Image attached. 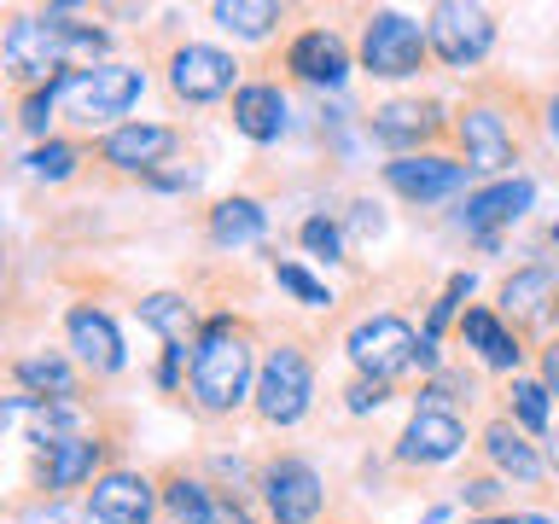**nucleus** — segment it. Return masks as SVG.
Wrapping results in <instances>:
<instances>
[{"label":"nucleus","instance_id":"9d476101","mask_svg":"<svg viewBox=\"0 0 559 524\" xmlns=\"http://www.w3.org/2000/svg\"><path fill=\"white\" fill-rule=\"evenodd\" d=\"M262 501H269L274 524H314L326 507V489H321V472L297 454H280V461L262 466Z\"/></svg>","mask_w":559,"mask_h":524},{"label":"nucleus","instance_id":"c756f323","mask_svg":"<svg viewBox=\"0 0 559 524\" xmlns=\"http://www.w3.org/2000/svg\"><path fill=\"white\" fill-rule=\"evenodd\" d=\"M507 408H513L519 431H548V384L513 379V391H507Z\"/></svg>","mask_w":559,"mask_h":524},{"label":"nucleus","instance_id":"f8f14e48","mask_svg":"<svg viewBox=\"0 0 559 524\" xmlns=\"http://www.w3.org/2000/svg\"><path fill=\"white\" fill-rule=\"evenodd\" d=\"M87 513H94L99 524H152L157 489H152L146 472H129V466L99 472L94 489H87Z\"/></svg>","mask_w":559,"mask_h":524},{"label":"nucleus","instance_id":"9b49d317","mask_svg":"<svg viewBox=\"0 0 559 524\" xmlns=\"http://www.w3.org/2000/svg\"><path fill=\"white\" fill-rule=\"evenodd\" d=\"M181 146V134L164 129V122H122L99 140V164L117 175H157V164Z\"/></svg>","mask_w":559,"mask_h":524},{"label":"nucleus","instance_id":"f3484780","mask_svg":"<svg viewBox=\"0 0 559 524\" xmlns=\"http://www.w3.org/2000/svg\"><path fill=\"white\" fill-rule=\"evenodd\" d=\"M286 70H292L297 82H338L344 70H349L344 35H338V29H326V24L297 29L292 41H286Z\"/></svg>","mask_w":559,"mask_h":524},{"label":"nucleus","instance_id":"aec40b11","mask_svg":"<svg viewBox=\"0 0 559 524\" xmlns=\"http://www.w3.org/2000/svg\"><path fill=\"white\" fill-rule=\"evenodd\" d=\"M105 449L111 443H99V437H59V443H47V461H41V489H76L87 484L99 472L105 461Z\"/></svg>","mask_w":559,"mask_h":524},{"label":"nucleus","instance_id":"4be33fe9","mask_svg":"<svg viewBox=\"0 0 559 524\" xmlns=\"http://www.w3.org/2000/svg\"><path fill=\"white\" fill-rule=\"evenodd\" d=\"M524 210H531V181H496V187L466 192L461 227L466 234H489V227H501V222H519Z\"/></svg>","mask_w":559,"mask_h":524},{"label":"nucleus","instance_id":"6e6552de","mask_svg":"<svg viewBox=\"0 0 559 524\" xmlns=\"http://www.w3.org/2000/svg\"><path fill=\"white\" fill-rule=\"evenodd\" d=\"M454 140H461V152H466V169L501 175V169L519 164L513 122H507V111H501V105H489V99H466L461 105V117H454Z\"/></svg>","mask_w":559,"mask_h":524},{"label":"nucleus","instance_id":"c85d7f7f","mask_svg":"<svg viewBox=\"0 0 559 524\" xmlns=\"http://www.w3.org/2000/svg\"><path fill=\"white\" fill-rule=\"evenodd\" d=\"M76 157H82L76 140H41V146L24 157V169L35 175V181H64V175L76 169Z\"/></svg>","mask_w":559,"mask_h":524},{"label":"nucleus","instance_id":"0eeeda50","mask_svg":"<svg viewBox=\"0 0 559 524\" xmlns=\"http://www.w3.org/2000/svg\"><path fill=\"white\" fill-rule=\"evenodd\" d=\"M164 76H169V94L181 105H210V99L239 94V87H245L234 52L204 47V41H181V47H175L164 59Z\"/></svg>","mask_w":559,"mask_h":524},{"label":"nucleus","instance_id":"7c9ffc66","mask_svg":"<svg viewBox=\"0 0 559 524\" xmlns=\"http://www.w3.org/2000/svg\"><path fill=\"white\" fill-rule=\"evenodd\" d=\"M274 279H280V286H286V291L297 297V303H314V309H326V303H332V291H326L314 274L297 269V262H274Z\"/></svg>","mask_w":559,"mask_h":524},{"label":"nucleus","instance_id":"ddd939ff","mask_svg":"<svg viewBox=\"0 0 559 524\" xmlns=\"http://www.w3.org/2000/svg\"><path fill=\"white\" fill-rule=\"evenodd\" d=\"M384 181L408 204H431V199H449L454 187H466V164L461 157H443V152H414V157H391Z\"/></svg>","mask_w":559,"mask_h":524},{"label":"nucleus","instance_id":"39448f33","mask_svg":"<svg viewBox=\"0 0 559 524\" xmlns=\"http://www.w3.org/2000/svg\"><path fill=\"white\" fill-rule=\"evenodd\" d=\"M426 35H431V59H443L449 70H472V64L489 59V47H496V12L443 0V7L426 12Z\"/></svg>","mask_w":559,"mask_h":524},{"label":"nucleus","instance_id":"a19ab883","mask_svg":"<svg viewBox=\"0 0 559 524\" xmlns=\"http://www.w3.org/2000/svg\"><path fill=\"white\" fill-rule=\"evenodd\" d=\"M513 524H554V519H542V513H513Z\"/></svg>","mask_w":559,"mask_h":524},{"label":"nucleus","instance_id":"c9c22d12","mask_svg":"<svg viewBox=\"0 0 559 524\" xmlns=\"http://www.w3.org/2000/svg\"><path fill=\"white\" fill-rule=\"evenodd\" d=\"M542 384H548V396H559V338L542 349Z\"/></svg>","mask_w":559,"mask_h":524},{"label":"nucleus","instance_id":"20e7f679","mask_svg":"<svg viewBox=\"0 0 559 524\" xmlns=\"http://www.w3.org/2000/svg\"><path fill=\"white\" fill-rule=\"evenodd\" d=\"M314 396V367L297 344H274L257 367V419L262 426H297Z\"/></svg>","mask_w":559,"mask_h":524},{"label":"nucleus","instance_id":"4468645a","mask_svg":"<svg viewBox=\"0 0 559 524\" xmlns=\"http://www.w3.org/2000/svg\"><path fill=\"white\" fill-rule=\"evenodd\" d=\"M461 443H466L461 419L443 414V408H419L408 419V431H402V443H396V461L402 466H443L461 454Z\"/></svg>","mask_w":559,"mask_h":524},{"label":"nucleus","instance_id":"4c0bfd02","mask_svg":"<svg viewBox=\"0 0 559 524\" xmlns=\"http://www.w3.org/2000/svg\"><path fill=\"white\" fill-rule=\"evenodd\" d=\"M210 524H251V513H245L239 501H216V519Z\"/></svg>","mask_w":559,"mask_h":524},{"label":"nucleus","instance_id":"58836bf2","mask_svg":"<svg viewBox=\"0 0 559 524\" xmlns=\"http://www.w3.org/2000/svg\"><path fill=\"white\" fill-rule=\"evenodd\" d=\"M29 524H82V519H76V513H59V507H52V513H35Z\"/></svg>","mask_w":559,"mask_h":524},{"label":"nucleus","instance_id":"b1692460","mask_svg":"<svg viewBox=\"0 0 559 524\" xmlns=\"http://www.w3.org/2000/svg\"><path fill=\"white\" fill-rule=\"evenodd\" d=\"M484 454H489V466H501L507 478H519V484L542 478V454H536V443H524V431L513 426V419H489L484 426Z\"/></svg>","mask_w":559,"mask_h":524},{"label":"nucleus","instance_id":"f257e3e1","mask_svg":"<svg viewBox=\"0 0 559 524\" xmlns=\"http://www.w3.org/2000/svg\"><path fill=\"white\" fill-rule=\"evenodd\" d=\"M187 384H192V408L199 414H234L245 396H257V344H251V326L234 321V314H216L199 338H192V367H187Z\"/></svg>","mask_w":559,"mask_h":524},{"label":"nucleus","instance_id":"412c9836","mask_svg":"<svg viewBox=\"0 0 559 524\" xmlns=\"http://www.w3.org/2000/svg\"><path fill=\"white\" fill-rule=\"evenodd\" d=\"M234 129L245 140H257V146L280 140V129H286V94L274 82H245L234 94Z\"/></svg>","mask_w":559,"mask_h":524},{"label":"nucleus","instance_id":"393cba45","mask_svg":"<svg viewBox=\"0 0 559 524\" xmlns=\"http://www.w3.org/2000/svg\"><path fill=\"white\" fill-rule=\"evenodd\" d=\"M210 17H216L227 35H239V41H262L274 24H286V7H274V0H216Z\"/></svg>","mask_w":559,"mask_h":524},{"label":"nucleus","instance_id":"cd10ccee","mask_svg":"<svg viewBox=\"0 0 559 524\" xmlns=\"http://www.w3.org/2000/svg\"><path fill=\"white\" fill-rule=\"evenodd\" d=\"M140 321H146L152 332H164L169 344H187L192 303H187V297H175V291H152V297H140Z\"/></svg>","mask_w":559,"mask_h":524},{"label":"nucleus","instance_id":"7ed1b4c3","mask_svg":"<svg viewBox=\"0 0 559 524\" xmlns=\"http://www.w3.org/2000/svg\"><path fill=\"white\" fill-rule=\"evenodd\" d=\"M140 76L134 64H94V70H70L64 76V117L82 122V129H99V122H117L129 105L140 99ZM122 129V122H117Z\"/></svg>","mask_w":559,"mask_h":524},{"label":"nucleus","instance_id":"a878e982","mask_svg":"<svg viewBox=\"0 0 559 524\" xmlns=\"http://www.w3.org/2000/svg\"><path fill=\"white\" fill-rule=\"evenodd\" d=\"M157 496H164V507H169V524H210V519H216L210 489L199 478H187V472H169Z\"/></svg>","mask_w":559,"mask_h":524},{"label":"nucleus","instance_id":"37998d69","mask_svg":"<svg viewBox=\"0 0 559 524\" xmlns=\"http://www.w3.org/2000/svg\"><path fill=\"white\" fill-rule=\"evenodd\" d=\"M548 461H554V472H559V431H554V454H548Z\"/></svg>","mask_w":559,"mask_h":524},{"label":"nucleus","instance_id":"f03ea898","mask_svg":"<svg viewBox=\"0 0 559 524\" xmlns=\"http://www.w3.org/2000/svg\"><path fill=\"white\" fill-rule=\"evenodd\" d=\"M431 64V35L419 17L408 12H367L361 17V70L379 82H402V76H419V70Z\"/></svg>","mask_w":559,"mask_h":524},{"label":"nucleus","instance_id":"1a4fd4ad","mask_svg":"<svg viewBox=\"0 0 559 524\" xmlns=\"http://www.w3.org/2000/svg\"><path fill=\"white\" fill-rule=\"evenodd\" d=\"M64 47H59V35L47 29V17H12L7 24V76L12 87H52V82H64L59 70H64Z\"/></svg>","mask_w":559,"mask_h":524},{"label":"nucleus","instance_id":"e433bc0d","mask_svg":"<svg viewBox=\"0 0 559 524\" xmlns=\"http://www.w3.org/2000/svg\"><path fill=\"white\" fill-rule=\"evenodd\" d=\"M496 496H501V489L489 484V478H478V484H466V501H472V507H496Z\"/></svg>","mask_w":559,"mask_h":524},{"label":"nucleus","instance_id":"a211bd4d","mask_svg":"<svg viewBox=\"0 0 559 524\" xmlns=\"http://www.w3.org/2000/svg\"><path fill=\"white\" fill-rule=\"evenodd\" d=\"M496 303H501L507 321H542V314L559 303V274L548 269V262H531V269H519V274L501 279Z\"/></svg>","mask_w":559,"mask_h":524},{"label":"nucleus","instance_id":"dca6fc26","mask_svg":"<svg viewBox=\"0 0 559 524\" xmlns=\"http://www.w3.org/2000/svg\"><path fill=\"white\" fill-rule=\"evenodd\" d=\"M64 338H70V349H76V361L87 373H122V338H117V326L105 309L76 303L64 314Z\"/></svg>","mask_w":559,"mask_h":524},{"label":"nucleus","instance_id":"473e14b6","mask_svg":"<svg viewBox=\"0 0 559 524\" xmlns=\"http://www.w3.org/2000/svg\"><path fill=\"white\" fill-rule=\"evenodd\" d=\"M64 94V82H52V87H35V94H24V134H47V117H52V105H59Z\"/></svg>","mask_w":559,"mask_h":524},{"label":"nucleus","instance_id":"ea45409f","mask_svg":"<svg viewBox=\"0 0 559 524\" xmlns=\"http://www.w3.org/2000/svg\"><path fill=\"white\" fill-rule=\"evenodd\" d=\"M548 129H554V140H559V87L548 94Z\"/></svg>","mask_w":559,"mask_h":524},{"label":"nucleus","instance_id":"6ab92c4d","mask_svg":"<svg viewBox=\"0 0 559 524\" xmlns=\"http://www.w3.org/2000/svg\"><path fill=\"white\" fill-rule=\"evenodd\" d=\"M461 344H466V349H478L484 367H496V373H513L519 356H524L519 332H507V326H501V314H496V309H484V303H472V309L461 314Z\"/></svg>","mask_w":559,"mask_h":524},{"label":"nucleus","instance_id":"bb28decb","mask_svg":"<svg viewBox=\"0 0 559 524\" xmlns=\"http://www.w3.org/2000/svg\"><path fill=\"white\" fill-rule=\"evenodd\" d=\"M262 204L257 199H222L216 210H210V239L216 245H245V239H257L262 234Z\"/></svg>","mask_w":559,"mask_h":524},{"label":"nucleus","instance_id":"f704fd0d","mask_svg":"<svg viewBox=\"0 0 559 524\" xmlns=\"http://www.w3.org/2000/svg\"><path fill=\"white\" fill-rule=\"evenodd\" d=\"M344 396H349V414H373L379 402L391 396V384H384V379H356V384H349Z\"/></svg>","mask_w":559,"mask_h":524},{"label":"nucleus","instance_id":"72a5a7b5","mask_svg":"<svg viewBox=\"0 0 559 524\" xmlns=\"http://www.w3.org/2000/svg\"><path fill=\"white\" fill-rule=\"evenodd\" d=\"M466 291H472V274H454V279H449V291L431 303V314H426V338H431V344H437V332L449 326V314H454V303H461Z\"/></svg>","mask_w":559,"mask_h":524},{"label":"nucleus","instance_id":"79ce46f5","mask_svg":"<svg viewBox=\"0 0 559 524\" xmlns=\"http://www.w3.org/2000/svg\"><path fill=\"white\" fill-rule=\"evenodd\" d=\"M472 524H513V513H501V519H472Z\"/></svg>","mask_w":559,"mask_h":524},{"label":"nucleus","instance_id":"2f4dec72","mask_svg":"<svg viewBox=\"0 0 559 524\" xmlns=\"http://www.w3.org/2000/svg\"><path fill=\"white\" fill-rule=\"evenodd\" d=\"M297 239H304L314 257H326V262L344 257V234H338V222H326V216H309L304 227H297Z\"/></svg>","mask_w":559,"mask_h":524},{"label":"nucleus","instance_id":"2eb2a0df","mask_svg":"<svg viewBox=\"0 0 559 524\" xmlns=\"http://www.w3.org/2000/svg\"><path fill=\"white\" fill-rule=\"evenodd\" d=\"M373 134L384 146H396V157H414V146L443 134V105L437 99H391L373 111Z\"/></svg>","mask_w":559,"mask_h":524},{"label":"nucleus","instance_id":"423d86ee","mask_svg":"<svg viewBox=\"0 0 559 524\" xmlns=\"http://www.w3.org/2000/svg\"><path fill=\"white\" fill-rule=\"evenodd\" d=\"M344 349H349V361L361 367V379H384V384H391L396 373L419 367L426 338H414V326L402 321V314H373V321H361L356 332H349Z\"/></svg>","mask_w":559,"mask_h":524},{"label":"nucleus","instance_id":"5701e85b","mask_svg":"<svg viewBox=\"0 0 559 524\" xmlns=\"http://www.w3.org/2000/svg\"><path fill=\"white\" fill-rule=\"evenodd\" d=\"M17 384L35 396V402H76V367H70L64 356H52V349H35V356H17L12 361Z\"/></svg>","mask_w":559,"mask_h":524},{"label":"nucleus","instance_id":"c03bdc74","mask_svg":"<svg viewBox=\"0 0 559 524\" xmlns=\"http://www.w3.org/2000/svg\"><path fill=\"white\" fill-rule=\"evenodd\" d=\"M554 245H559V227H554Z\"/></svg>","mask_w":559,"mask_h":524}]
</instances>
